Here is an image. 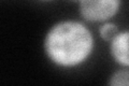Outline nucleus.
Wrapping results in <instances>:
<instances>
[{
	"label": "nucleus",
	"mask_w": 129,
	"mask_h": 86,
	"mask_svg": "<svg viewBox=\"0 0 129 86\" xmlns=\"http://www.w3.org/2000/svg\"><path fill=\"white\" fill-rule=\"evenodd\" d=\"M92 39L85 27L79 23L64 22L48 34L45 47L48 56L61 66H74L90 53Z\"/></svg>",
	"instance_id": "f257e3e1"
},
{
	"label": "nucleus",
	"mask_w": 129,
	"mask_h": 86,
	"mask_svg": "<svg viewBox=\"0 0 129 86\" xmlns=\"http://www.w3.org/2000/svg\"><path fill=\"white\" fill-rule=\"evenodd\" d=\"M119 0H81V11L89 20H103L115 13Z\"/></svg>",
	"instance_id": "f03ea898"
},
{
	"label": "nucleus",
	"mask_w": 129,
	"mask_h": 86,
	"mask_svg": "<svg viewBox=\"0 0 129 86\" xmlns=\"http://www.w3.org/2000/svg\"><path fill=\"white\" fill-rule=\"evenodd\" d=\"M112 53L116 60L129 66V32H123L113 39Z\"/></svg>",
	"instance_id": "7ed1b4c3"
},
{
	"label": "nucleus",
	"mask_w": 129,
	"mask_h": 86,
	"mask_svg": "<svg viewBox=\"0 0 129 86\" xmlns=\"http://www.w3.org/2000/svg\"><path fill=\"white\" fill-rule=\"evenodd\" d=\"M100 34H101V37L104 40L114 39L116 37V34H117V28L113 24H107L101 28Z\"/></svg>",
	"instance_id": "20e7f679"
},
{
	"label": "nucleus",
	"mask_w": 129,
	"mask_h": 86,
	"mask_svg": "<svg viewBox=\"0 0 129 86\" xmlns=\"http://www.w3.org/2000/svg\"><path fill=\"white\" fill-rule=\"evenodd\" d=\"M111 84L113 85H129V72L120 71L112 77Z\"/></svg>",
	"instance_id": "39448f33"
}]
</instances>
